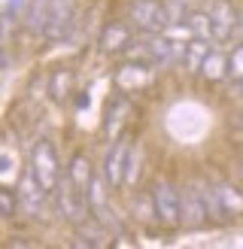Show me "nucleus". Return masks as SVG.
Returning a JSON list of instances; mask_svg holds the SVG:
<instances>
[{
  "instance_id": "a211bd4d",
  "label": "nucleus",
  "mask_w": 243,
  "mask_h": 249,
  "mask_svg": "<svg viewBox=\"0 0 243 249\" xmlns=\"http://www.w3.org/2000/svg\"><path fill=\"white\" fill-rule=\"evenodd\" d=\"M198 73H201L207 82H222V79H228V55H225V52H216V49H210Z\"/></svg>"
},
{
  "instance_id": "9d476101",
  "label": "nucleus",
  "mask_w": 243,
  "mask_h": 249,
  "mask_svg": "<svg viewBox=\"0 0 243 249\" xmlns=\"http://www.w3.org/2000/svg\"><path fill=\"white\" fill-rule=\"evenodd\" d=\"M134 46V28L131 21L125 18H113L104 24L101 36H97V49H101L104 55H119V52H128V49Z\"/></svg>"
},
{
  "instance_id": "423d86ee",
  "label": "nucleus",
  "mask_w": 243,
  "mask_h": 249,
  "mask_svg": "<svg viewBox=\"0 0 243 249\" xmlns=\"http://www.w3.org/2000/svg\"><path fill=\"white\" fill-rule=\"evenodd\" d=\"M179 225L189 231L210 225V213H207V204H204L201 182H189L186 192H179Z\"/></svg>"
},
{
  "instance_id": "ddd939ff",
  "label": "nucleus",
  "mask_w": 243,
  "mask_h": 249,
  "mask_svg": "<svg viewBox=\"0 0 243 249\" xmlns=\"http://www.w3.org/2000/svg\"><path fill=\"white\" fill-rule=\"evenodd\" d=\"M128 94L122 91V94H113L106 101V109H104V140L106 143H113L116 137H122V128H125V119H128Z\"/></svg>"
},
{
  "instance_id": "39448f33",
  "label": "nucleus",
  "mask_w": 243,
  "mask_h": 249,
  "mask_svg": "<svg viewBox=\"0 0 243 249\" xmlns=\"http://www.w3.org/2000/svg\"><path fill=\"white\" fill-rule=\"evenodd\" d=\"M152 210H155V222H161L164 228H179V189L170 179H158L152 182Z\"/></svg>"
},
{
  "instance_id": "f257e3e1",
  "label": "nucleus",
  "mask_w": 243,
  "mask_h": 249,
  "mask_svg": "<svg viewBox=\"0 0 243 249\" xmlns=\"http://www.w3.org/2000/svg\"><path fill=\"white\" fill-rule=\"evenodd\" d=\"M201 189H204V204H207V213H210V222L243 219V189L225 179H210Z\"/></svg>"
},
{
  "instance_id": "4468645a",
  "label": "nucleus",
  "mask_w": 243,
  "mask_h": 249,
  "mask_svg": "<svg viewBox=\"0 0 243 249\" xmlns=\"http://www.w3.org/2000/svg\"><path fill=\"white\" fill-rule=\"evenodd\" d=\"M152 64L149 61H128V64H122L119 67V73H116V79H119V85H122V91L125 94H131V91H137V89H143L146 82H149V76H152Z\"/></svg>"
},
{
  "instance_id": "412c9836",
  "label": "nucleus",
  "mask_w": 243,
  "mask_h": 249,
  "mask_svg": "<svg viewBox=\"0 0 243 249\" xmlns=\"http://www.w3.org/2000/svg\"><path fill=\"white\" fill-rule=\"evenodd\" d=\"M16 213H18V195L12 189H0V216L12 219Z\"/></svg>"
},
{
  "instance_id": "0eeeda50",
  "label": "nucleus",
  "mask_w": 243,
  "mask_h": 249,
  "mask_svg": "<svg viewBox=\"0 0 243 249\" xmlns=\"http://www.w3.org/2000/svg\"><path fill=\"white\" fill-rule=\"evenodd\" d=\"M128 158H131V143L128 137H116L113 146H109V152L104 158V179H106V189H125V173H128Z\"/></svg>"
},
{
  "instance_id": "f8f14e48",
  "label": "nucleus",
  "mask_w": 243,
  "mask_h": 249,
  "mask_svg": "<svg viewBox=\"0 0 243 249\" xmlns=\"http://www.w3.org/2000/svg\"><path fill=\"white\" fill-rule=\"evenodd\" d=\"M46 201H49V192L34 179V173L28 170L21 177V185H18V210H24L28 219H43Z\"/></svg>"
},
{
  "instance_id": "393cba45",
  "label": "nucleus",
  "mask_w": 243,
  "mask_h": 249,
  "mask_svg": "<svg viewBox=\"0 0 243 249\" xmlns=\"http://www.w3.org/2000/svg\"><path fill=\"white\" fill-rule=\"evenodd\" d=\"M240 177H243V164H240Z\"/></svg>"
},
{
  "instance_id": "f03ea898",
  "label": "nucleus",
  "mask_w": 243,
  "mask_h": 249,
  "mask_svg": "<svg viewBox=\"0 0 243 249\" xmlns=\"http://www.w3.org/2000/svg\"><path fill=\"white\" fill-rule=\"evenodd\" d=\"M52 201H55V213L70 222V225H82L88 219V204H85V189H79L76 182L67 177V170L58 177L55 189H52Z\"/></svg>"
},
{
  "instance_id": "9b49d317",
  "label": "nucleus",
  "mask_w": 243,
  "mask_h": 249,
  "mask_svg": "<svg viewBox=\"0 0 243 249\" xmlns=\"http://www.w3.org/2000/svg\"><path fill=\"white\" fill-rule=\"evenodd\" d=\"M182 46H186V43L170 40L167 34H146V61H149V64H155V67L179 64Z\"/></svg>"
},
{
  "instance_id": "4be33fe9",
  "label": "nucleus",
  "mask_w": 243,
  "mask_h": 249,
  "mask_svg": "<svg viewBox=\"0 0 243 249\" xmlns=\"http://www.w3.org/2000/svg\"><path fill=\"white\" fill-rule=\"evenodd\" d=\"M134 216H137L140 222L155 219V210H152V195H140L137 201H134Z\"/></svg>"
},
{
  "instance_id": "f3484780",
  "label": "nucleus",
  "mask_w": 243,
  "mask_h": 249,
  "mask_svg": "<svg viewBox=\"0 0 243 249\" xmlns=\"http://www.w3.org/2000/svg\"><path fill=\"white\" fill-rule=\"evenodd\" d=\"M210 49H213V46L207 43V40H198V36H191V40H189L186 46H182V58H179V64L186 67L189 73H198Z\"/></svg>"
},
{
  "instance_id": "1a4fd4ad",
  "label": "nucleus",
  "mask_w": 243,
  "mask_h": 249,
  "mask_svg": "<svg viewBox=\"0 0 243 249\" xmlns=\"http://www.w3.org/2000/svg\"><path fill=\"white\" fill-rule=\"evenodd\" d=\"M207 12H210V21H213V40L219 43L234 40V34L240 31V9L231 0H213V6Z\"/></svg>"
},
{
  "instance_id": "b1692460",
  "label": "nucleus",
  "mask_w": 243,
  "mask_h": 249,
  "mask_svg": "<svg viewBox=\"0 0 243 249\" xmlns=\"http://www.w3.org/2000/svg\"><path fill=\"white\" fill-rule=\"evenodd\" d=\"M231 94H234L237 101L243 104V79H237V82H234V89H231Z\"/></svg>"
},
{
  "instance_id": "aec40b11",
  "label": "nucleus",
  "mask_w": 243,
  "mask_h": 249,
  "mask_svg": "<svg viewBox=\"0 0 243 249\" xmlns=\"http://www.w3.org/2000/svg\"><path fill=\"white\" fill-rule=\"evenodd\" d=\"M91 161H88V155H73V161H70V167H67V177L73 179L79 185V189H85V185H88V179H91Z\"/></svg>"
},
{
  "instance_id": "2eb2a0df",
  "label": "nucleus",
  "mask_w": 243,
  "mask_h": 249,
  "mask_svg": "<svg viewBox=\"0 0 243 249\" xmlns=\"http://www.w3.org/2000/svg\"><path fill=\"white\" fill-rule=\"evenodd\" d=\"M46 91H49V97H52V104H67V97L73 94V70L55 67L52 73H49Z\"/></svg>"
},
{
  "instance_id": "dca6fc26",
  "label": "nucleus",
  "mask_w": 243,
  "mask_h": 249,
  "mask_svg": "<svg viewBox=\"0 0 243 249\" xmlns=\"http://www.w3.org/2000/svg\"><path fill=\"white\" fill-rule=\"evenodd\" d=\"M179 24H186V31H189L191 36L213 43V21H210V12H204V9H189L186 18H182Z\"/></svg>"
},
{
  "instance_id": "6ab92c4d",
  "label": "nucleus",
  "mask_w": 243,
  "mask_h": 249,
  "mask_svg": "<svg viewBox=\"0 0 243 249\" xmlns=\"http://www.w3.org/2000/svg\"><path fill=\"white\" fill-rule=\"evenodd\" d=\"M46 21H49V0H31L28 18H24V28H28L31 34H36V36H43Z\"/></svg>"
},
{
  "instance_id": "20e7f679",
  "label": "nucleus",
  "mask_w": 243,
  "mask_h": 249,
  "mask_svg": "<svg viewBox=\"0 0 243 249\" xmlns=\"http://www.w3.org/2000/svg\"><path fill=\"white\" fill-rule=\"evenodd\" d=\"M31 173L34 179L43 185V189L52 195L58 177L64 173V167H61L58 161V152H55V143L52 140H36L34 149H31Z\"/></svg>"
},
{
  "instance_id": "7ed1b4c3",
  "label": "nucleus",
  "mask_w": 243,
  "mask_h": 249,
  "mask_svg": "<svg viewBox=\"0 0 243 249\" xmlns=\"http://www.w3.org/2000/svg\"><path fill=\"white\" fill-rule=\"evenodd\" d=\"M131 28L146 34H164L170 28V16H167V6L164 0H131L128 3V16Z\"/></svg>"
},
{
  "instance_id": "a878e982",
  "label": "nucleus",
  "mask_w": 243,
  "mask_h": 249,
  "mask_svg": "<svg viewBox=\"0 0 243 249\" xmlns=\"http://www.w3.org/2000/svg\"><path fill=\"white\" fill-rule=\"evenodd\" d=\"M240 128H243V119H240Z\"/></svg>"
},
{
  "instance_id": "6e6552de",
  "label": "nucleus",
  "mask_w": 243,
  "mask_h": 249,
  "mask_svg": "<svg viewBox=\"0 0 243 249\" xmlns=\"http://www.w3.org/2000/svg\"><path fill=\"white\" fill-rule=\"evenodd\" d=\"M76 3L79 0H49V21L43 28L46 40H64L76 28Z\"/></svg>"
},
{
  "instance_id": "5701e85b",
  "label": "nucleus",
  "mask_w": 243,
  "mask_h": 249,
  "mask_svg": "<svg viewBox=\"0 0 243 249\" xmlns=\"http://www.w3.org/2000/svg\"><path fill=\"white\" fill-rule=\"evenodd\" d=\"M228 79H243V46H237L234 52L228 55Z\"/></svg>"
}]
</instances>
